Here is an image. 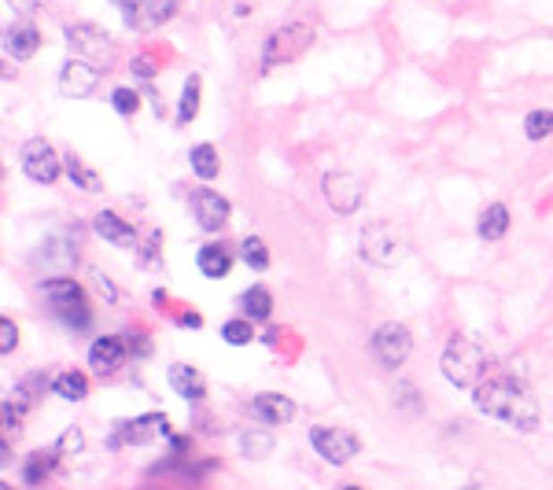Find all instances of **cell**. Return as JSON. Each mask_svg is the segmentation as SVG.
I'll list each match as a JSON object with an SVG mask.
<instances>
[{"label":"cell","mask_w":553,"mask_h":490,"mask_svg":"<svg viewBox=\"0 0 553 490\" xmlns=\"http://www.w3.org/2000/svg\"><path fill=\"white\" fill-rule=\"evenodd\" d=\"M251 335H255L251 321H225V325H222V340H225V343H233V347L251 343Z\"/></svg>","instance_id":"obj_32"},{"label":"cell","mask_w":553,"mask_h":490,"mask_svg":"<svg viewBox=\"0 0 553 490\" xmlns=\"http://www.w3.org/2000/svg\"><path fill=\"white\" fill-rule=\"evenodd\" d=\"M15 406L19 410H30V406H34L38 402V394H45V376H26L22 384H15Z\"/></svg>","instance_id":"obj_29"},{"label":"cell","mask_w":553,"mask_h":490,"mask_svg":"<svg viewBox=\"0 0 553 490\" xmlns=\"http://www.w3.org/2000/svg\"><path fill=\"white\" fill-rule=\"evenodd\" d=\"M243 450H248V457H266L273 450V439L262 435V432H248L243 435Z\"/></svg>","instance_id":"obj_36"},{"label":"cell","mask_w":553,"mask_h":490,"mask_svg":"<svg viewBox=\"0 0 553 490\" xmlns=\"http://www.w3.org/2000/svg\"><path fill=\"white\" fill-rule=\"evenodd\" d=\"M8 4L19 8V12H26V15H30V12H38V0H8Z\"/></svg>","instance_id":"obj_41"},{"label":"cell","mask_w":553,"mask_h":490,"mask_svg":"<svg viewBox=\"0 0 553 490\" xmlns=\"http://www.w3.org/2000/svg\"><path fill=\"white\" fill-rule=\"evenodd\" d=\"M524 133H528V140H546V137H553V111H532V114L524 118Z\"/></svg>","instance_id":"obj_30"},{"label":"cell","mask_w":553,"mask_h":490,"mask_svg":"<svg viewBox=\"0 0 553 490\" xmlns=\"http://www.w3.org/2000/svg\"><path fill=\"white\" fill-rule=\"evenodd\" d=\"M122 343H126V351H133L137 358H148V354H151V340H148V332H144V328H130Z\"/></svg>","instance_id":"obj_35"},{"label":"cell","mask_w":553,"mask_h":490,"mask_svg":"<svg viewBox=\"0 0 553 490\" xmlns=\"http://www.w3.org/2000/svg\"><path fill=\"white\" fill-rule=\"evenodd\" d=\"M410 351H413V335H410L406 325L387 321V325L377 328V335H373V354H377V361L384 365V369H398V365L410 358Z\"/></svg>","instance_id":"obj_7"},{"label":"cell","mask_w":553,"mask_h":490,"mask_svg":"<svg viewBox=\"0 0 553 490\" xmlns=\"http://www.w3.org/2000/svg\"><path fill=\"white\" fill-rule=\"evenodd\" d=\"M251 413L262 424H288L295 417V402H292V398H285V394L266 391V394H255L251 398Z\"/></svg>","instance_id":"obj_16"},{"label":"cell","mask_w":553,"mask_h":490,"mask_svg":"<svg viewBox=\"0 0 553 490\" xmlns=\"http://www.w3.org/2000/svg\"><path fill=\"white\" fill-rule=\"evenodd\" d=\"M92 229H97L107 243H115V248H122V251H137L140 248V240H137V232H133V225L126 222V218H118L115 210H100L97 218H92Z\"/></svg>","instance_id":"obj_14"},{"label":"cell","mask_w":553,"mask_h":490,"mask_svg":"<svg viewBox=\"0 0 553 490\" xmlns=\"http://www.w3.org/2000/svg\"><path fill=\"white\" fill-rule=\"evenodd\" d=\"M170 439V424L163 413H148V417H137V420H118L115 424V435L107 439V446H122V443H148V439Z\"/></svg>","instance_id":"obj_12"},{"label":"cell","mask_w":553,"mask_h":490,"mask_svg":"<svg viewBox=\"0 0 553 490\" xmlns=\"http://www.w3.org/2000/svg\"><path fill=\"white\" fill-rule=\"evenodd\" d=\"M38 48H41V34L34 26H15V30H8V34H4V52L12 59H30Z\"/></svg>","instance_id":"obj_18"},{"label":"cell","mask_w":553,"mask_h":490,"mask_svg":"<svg viewBox=\"0 0 553 490\" xmlns=\"http://www.w3.org/2000/svg\"><path fill=\"white\" fill-rule=\"evenodd\" d=\"M506 229H509V207L506 203H490L480 214V236L483 240H502Z\"/></svg>","instance_id":"obj_22"},{"label":"cell","mask_w":553,"mask_h":490,"mask_svg":"<svg viewBox=\"0 0 553 490\" xmlns=\"http://www.w3.org/2000/svg\"><path fill=\"white\" fill-rule=\"evenodd\" d=\"M240 306H243V314H248L251 321H266L273 314V295L266 288H251V291L240 295Z\"/></svg>","instance_id":"obj_26"},{"label":"cell","mask_w":553,"mask_h":490,"mask_svg":"<svg viewBox=\"0 0 553 490\" xmlns=\"http://www.w3.org/2000/svg\"><path fill=\"white\" fill-rule=\"evenodd\" d=\"M159 243H163V232H159V229H148L144 243L137 248V255H140L144 266H156V262H159Z\"/></svg>","instance_id":"obj_33"},{"label":"cell","mask_w":553,"mask_h":490,"mask_svg":"<svg viewBox=\"0 0 553 490\" xmlns=\"http://www.w3.org/2000/svg\"><path fill=\"white\" fill-rule=\"evenodd\" d=\"M55 457H59V450H34L26 457V465H22V479L30 486H41L55 469Z\"/></svg>","instance_id":"obj_19"},{"label":"cell","mask_w":553,"mask_h":490,"mask_svg":"<svg viewBox=\"0 0 553 490\" xmlns=\"http://www.w3.org/2000/svg\"><path fill=\"white\" fill-rule=\"evenodd\" d=\"M200 269H203V277L222 281L225 273L233 269V255L222 248V243H207V248L200 251Z\"/></svg>","instance_id":"obj_20"},{"label":"cell","mask_w":553,"mask_h":490,"mask_svg":"<svg viewBox=\"0 0 553 490\" xmlns=\"http://www.w3.org/2000/svg\"><path fill=\"white\" fill-rule=\"evenodd\" d=\"M192 203H196V218H200V225H203L207 232H218V229H225V222H229V203H225L218 192L200 189Z\"/></svg>","instance_id":"obj_15"},{"label":"cell","mask_w":553,"mask_h":490,"mask_svg":"<svg viewBox=\"0 0 553 490\" xmlns=\"http://www.w3.org/2000/svg\"><path fill=\"white\" fill-rule=\"evenodd\" d=\"M483 369H487V354L472 340H454L447 347V354H443V376L454 387H472V384H480Z\"/></svg>","instance_id":"obj_3"},{"label":"cell","mask_w":553,"mask_h":490,"mask_svg":"<svg viewBox=\"0 0 553 490\" xmlns=\"http://www.w3.org/2000/svg\"><path fill=\"white\" fill-rule=\"evenodd\" d=\"M311 443L314 450L332 465H347L351 457L358 453V439L347 432V427H314L311 432Z\"/></svg>","instance_id":"obj_11"},{"label":"cell","mask_w":553,"mask_h":490,"mask_svg":"<svg viewBox=\"0 0 553 490\" xmlns=\"http://www.w3.org/2000/svg\"><path fill=\"white\" fill-rule=\"evenodd\" d=\"M67 45H71L74 59H85V63H92V67L104 71V74L115 67V59H118L111 34H107V30H100V26H92V22L67 26Z\"/></svg>","instance_id":"obj_2"},{"label":"cell","mask_w":553,"mask_h":490,"mask_svg":"<svg viewBox=\"0 0 553 490\" xmlns=\"http://www.w3.org/2000/svg\"><path fill=\"white\" fill-rule=\"evenodd\" d=\"M64 166H67V173H71V181H74L78 189H85V192H100V189H104L100 173H97V170H89L78 156H64Z\"/></svg>","instance_id":"obj_25"},{"label":"cell","mask_w":553,"mask_h":490,"mask_svg":"<svg viewBox=\"0 0 553 490\" xmlns=\"http://www.w3.org/2000/svg\"><path fill=\"white\" fill-rule=\"evenodd\" d=\"M19 163H22V173L30 181H38V185H52V181L59 177V156H55V148L45 140V137H34V140H26L22 151H19Z\"/></svg>","instance_id":"obj_6"},{"label":"cell","mask_w":553,"mask_h":490,"mask_svg":"<svg viewBox=\"0 0 553 490\" xmlns=\"http://www.w3.org/2000/svg\"><path fill=\"white\" fill-rule=\"evenodd\" d=\"M0 490H12V483H0Z\"/></svg>","instance_id":"obj_43"},{"label":"cell","mask_w":553,"mask_h":490,"mask_svg":"<svg viewBox=\"0 0 553 490\" xmlns=\"http://www.w3.org/2000/svg\"><path fill=\"white\" fill-rule=\"evenodd\" d=\"M122 358H126V343L115 340V335H100V340L89 347V365L100 376H111L118 365H122Z\"/></svg>","instance_id":"obj_17"},{"label":"cell","mask_w":553,"mask_h":490,"mask_svg":"<svg viewBox=\"0 0 553 490\" xmlns=\"http://www.w3.org/2000/svg\"><path fill=\"white\" fill-rule=\"evenodd\" d=\"M472 402H476L480 413L498 417L509 427H520V432H532V427L539 424V402H535V394L528 391V384H520L513 376L480 380Z\"/></svg>","instance_id":"obj_1"},{"label":"cell","mask_w":553,"mask_h":490,"mask_svg":"<svg viewBox=\"0 0 553 490\" xmlns=\"http://www.w3.org/2000/svg\"><path fill=\"white\" fill-rule=\"evenodd\" d=\"M398 255H403V243H398L387 222H369L362 229V258H369L373 266H395Z\"/></svg>","instance_id":"obj_8"},{"label":"cell","mask_w":553,"mask_h":490,"mask_svg":"<svg viewBox=\"0 0 553 490\" xmlns=\"http://www.w3.org/2000/svg\"><path fill=\"white\" fill-rule=\"evenodd\" d=\"M200 114V78L192 74L184 81V93H181V107H177V122L181 126H189V122Z\"/></svg>","instance_id":"obj_28"},{"label":"cell","mask_w":553,"mask_h":490,"mask_svg":"<svg viewBox=\"0 0 553 490\" xmlns=\"http://www.w3.org/2000/svg\"><path fill=\"white\" fill-rule=\"evenodd\" d=\"M52 391L59 394V398H67V402H81V398H89V380H85V373H59L55 380H52Z\"/></svg>","instance_id":"obj_24"},{"label":"cell","mask_w":553,"mask_h":490,"mask_svg":"<svg viewBox=\"0 0 553 490\" xmlns=\"http://www.w3.org/2000/svg\"><path fill=\"white\" fill-rule=\"evenodd\" d=\"M111 104H115L118 114H133V111L140 107V97L133 93V89H115V93H111Z\"/></svg>","instance_id":"obj_34"},{"label":"cell","mask_w":553,"mask_h":490,"mask_svg":"<svg viewBox=\"0 0 553 490\" xmlns=\"http://www.w3.org/2000/svg\"><path fill=\"white\" fill-rule=\"evenodd\" d=\"M321 189H325V199L336 214H354L365 199V189H362V181L347 170H332L325 181H321Z\"/></svg>","instance_id":"obj_9"},{"label":"cell","mask_w":553,"mask_h":490,"mask_svg":"<svg viewBox=\"0 0 553 490\" xmlns=\"http://www.w3.org/2000/svg\"><path fill=\"white\" fill-rule=\"evenodd\" d=\"M45 299L52 302V314L71 325V328H85L89 325V306H85V291L71 281V277H52L45 281Z\"/></svg>","instance_id":"obj_5"},{"label":"cell","mask_w":553,"mask_h":490,"mask_svg":"<svg viewBox=\"0 0 553 490\" xmlns=\"http://www.w3.org/2000/svg\"><path fill=\"white\" fill-rule=\"evenodd\" d=\"M347 490H358V486H347Z\"/></svg>","instance_id":"obj_45"},{"label":"cell","mask_w":553,"mask_h":490,"mask_svg":"<svg viewBox=\"0 0 553 490\" xmlns=\"http://www.w3.org/2000/svg\"><path fill=\"white\" fill-rule=\"evenodd\" d=\"M133 30H156L177 15V0H118Z\"/></svg>","instance_id":"obj_10"},{"label":"cell","mask_w":553,"mask_h":490,"mask_svg":"<svg viewBox=\"0 0 553 490\" xmlns=\"http://www.w3.org/2000/svg\"><path fill=\"white\" fill-rule=\"evenodd\" d=\"M140 490H163V486H140Z\"/></svg>","instance_id":"obj_44"},{"label":"cell","mask_w":553,"mask_h":490,"mask_svg":"<svg viewBox=\"0 0 553 490\" xmlns=\"http://www.w3.org/2000/svg\"><path fill=\"white\" fill-rule=\"evenodd\" d=\"M81 443H85V439H81V432H78V427H71V432L55 443V450H59V453H78V450H81Z\"/></svg>","instance_id":"obj_38"},{"label":"cell","mask_w":553,"mask_h":490,"mask_svg":"<svg viewBox=\"0 0 553 490\" xmlns=\"http://www.w3.org/2000/svg\"><path fill=\"white\" fill-rule=\"evenodd\" d=\"M311 41H314V30L306 22H288L281 30H273V34L266 38V48H262V71L292 63V59H299L306 48H311Z\"/></svg>","instance_id":"obj_4"},{"label":"cell","mask_w":553,"mask_h":490,"mask_svg":"<svg viewBox=\"0 0 553 490\" xmlns=\"http://www.w3.org/2000/svg\"><path fill=\"white\" fill-rule=\"evenodd\" d=\"M189 446H192L189 435H170V453L174 457H189Z\"/></svg>","instance_id":"obj_40"},{"label":"cell","mask_w":553,"mask_h":490,"mask_svg":"<svg viewBox=\"0 0 553 490\" xmlns=\"http://www.w3.org/2000/svg\"><path fill=\"white\" fill-rule=\"evenodd\" d=\"M181 325H184V328H200L203 317H200V314H181Z\"/></svg>","instance_id":"obj_42"},{"label":"cell","mask_w":553,"mask_h":490,"mask_svg":"<svg viewBox=\"0 0 553 490\" xmlns=\"http://www.w3.org/2000/svg\"><path fill=\"white\" fill-rule=\"evenodd\" d=\"M170 384L177 394H184L192 402V398H203V380L192 365H170Z\"/></svg>","instance_id":"obj_23"},{"label":"cell","mask_w":553,"mask_h":490,"mask_svg":"<svg viewBox=\"0 0 553 490\" xmlns=\"http://www.w3.org/2000/svg\"><path fill=\"white\" fill-rule=\"evenodd\" d=\"M243 262H248L251 269H266L269 266V251H266V243L259 240V236H248V240H243Z\"/></svg>","instance_id":"obj_31"},{"label":"cell","mask_w":553,"mask_h":490,"mask_svg":"<svg viewBox=\"0 0 553 490\" xmlns=\"http://www.w3.org/2000/svg\"><path fill=\"white\" fill-rule=\"evenodd\" d=\"M133 74L137 78H151V74H156V59H151V55H137L133 59Z\"/></svg>","instance_id":"obj_39"},{"label":"cell","mask_w":553,"mask_h":490,"mask_svg":"<svg viewBox=\"0 0 553 490\" xmlns=\"http://www.w3.org/2000/svg\"><path fill=\"white\" fill-rule=\"evenodd\" d=\"M15 343H19V328H15V321H12V317H4V321H0V351L12 354V351H15Z\"/></svg>","instance_id":"obj_37"},{"label":"cell","mask_w":553,"mask_h":490,"mask_svg":"<svg viewBox=\"0 0 553 490\" xmlns=\"http://www.w3.org/2000/svg\"><path fill=\"white\" fill-rule=\"evenodd\" d=\"M97 85H100V71L85 63V59H67L64 63V74H59V93L71 97V100H85L97 93Z\"/></svg>","instance_id":"obj_13"},{"label":"cell","mask_w":553,"mask_h":490,"mask_svg":"<svg viewBox=\"0 0 553 490\" xmlns=\"http://www.w3.org/2000/svg\"><path fill=\"white\" fill-rule=\"evenodd\" d=\"M38 262L55 269V273H64V269H71L78 262V248H71V243H64V240H48L41 248V255H38Z\"/></svg>","instance_id":"obj_21"},{"label":"cell","mask_w":553,"mask_h":490,"mask_svg":"<svg viewBox=\"0 0 553 490\" xmlns=\"http://www.w3.org/2000/svg\"><path fill=\"white\" fill-rule=\"evenodd\" d=\"M192 170H196L203 181H214V177H218L222 163H218V151H214V144H196V148H192Z\"/></svg>","instance_id":"obj_27"}]
</instances>
